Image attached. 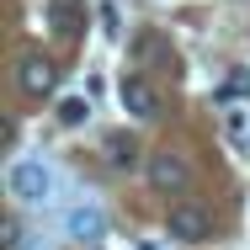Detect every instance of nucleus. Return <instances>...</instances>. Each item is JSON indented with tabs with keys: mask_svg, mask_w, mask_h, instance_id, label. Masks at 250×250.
I'll use <instances>...</instances> for the list:
<instances>
[{
	"mask_svg": "<svg viewBox=\"0 0 250 250\" xmlns=\"http://www.w3.org/2000/svg\"><path fill=\"white\" fill-rule=\"evenodd\" d=\"M5 192H11V202H21V208H43L53 197V170L43 160H11Z\"/></svg>",
	"mask_w": 250,
	"mask_h": 250,
	"instance_id": "1",
	"label": "nucleus"
},
{
	"mask_svg": "<svg viewBox=\"0 0 250 250\" xmlns=\"http://www.w3.org/2000/svg\"><path fill=\"white\" fill-rule=\"evenodd\" d=\"M144 176H149L154 192H187V187H192V165H187L181 149H154L149 160H144Z\"/></svg>",
	"mask_w": 250,
	"mask_h": 250,
	"instance_id": "2",
	"label": "nucleus"
},
{
	"mask_svg": "<svg viewBox=\"0 0 250 250\" xmlns=\"http://www.w3.org/2000/svg\"><path fill=\"white\" fill-rule=\"evenodd\" d=\"M64 234H69L75 245L96 250L101 240H106V208H101V202H75V208L64 213Z\"/></svg>",
	"mask_w": 250,
	"mask_h": 250,
	"instance_id": "3",
	"label": "nucleus"
},
{
	"mask_svg": "<svg viewBox=\"0 0 250 250\" xmlns=\"http://www.w3.org/2000/svg\"><path fill=\"white\" fill-rule=\"evenodd\" d=\"M165 234L170 240H181V245H202L208 234H213V218L192 208V202H170V213H165Z\"/></svg>",
	"mask_w": 250,
	"mask_h": 250,
	"instance_id": "4",
	"label": "nucleus"
},
{
	"mask_svg": "<svg viewBox=\"0 0 250 250\" xmlns=\"http://www.w3.org/2000/svg\"><path fill=\"white\" fill-rule=\"evenodd\" d=\"M16 85H21V96H32V101L53 96V91H59V64L43 59V53H27V59L16 64Z\"/></svg>",
	"mask_w": 250,
	"mask_h": 250,
	"instance_id": "5",
	"label": "nucleus"
},
{
	"mask_svg": "<svg viewBox=\"0 0 250 250\" xmlns=\"http://www.w3.org/2000/svg\"><path fill=\"white\" fill-rule=\"evenodd\" d=\"M117 96H123V106H128V117H139V123L160 117V91H154V85L144 80V75H123Z\"/></svg>",
	"mask_w": 250,
	"mask_h": 250,
	"instance_id": "6",
	"label": "nucleus"
},
{
	"mask_svg": "<svg viewBox=\"0 0 250 250\" xmlns=\"http://www.w3.org/2000/svg\"><path fill=\"white\" fill-rule=\"evenodd\" d=\"M139 160H144V149H139L133 133H112L106 139V165L112 170H139Z\"/></svg>",
	"mask_w": 250,
	"mask_h": 250,
	"instance_id": "7",
	"label": "nucleus"
},
{
	"mask_svg": "<svg viewBox=\"0 0 250 250\" xmlns=\"http://www.w3.org/2000/svg\"><path fill=\"white\" fill-rule=\"evenodd\" d=\"M48 11H53V32H64V38H75V32H80V21H85L80 0H48Z\"/></svg>",
	"mask_w": 250,
	"mask_h": 250,
	"instance_id": "8",
	"label": "nucleus"
},
{
	"mask_svg": "<svg viewBox=\"0 0 250 250\" xmlns=\"http://www.w3.org/2000/svg\"><path fill=\"white\" fill-rule=\"evenodd\" d=\"M85 117H91V101L85 96H64L59 101V123H64V128H80Z\"/></svg>",
	"mask_w": 250,
	"mask_h": 250,
	"instance_id": "9",
	"label": "nucleus"
},
{
	"mask_svg": "<svg viewBox=\"0 0 250 250\" xmlns=\"http://www.w3.org/2000/svg\"><path fill=\"white\" fill-rule=\"evenodd\" d=\"M21 250H59V240H53V234H43V229H27Z\"/></svg>",
	"mask_w": 250,
	"mask_h": 250,
	"instance_id": "10",
	"label": "nucleus"
}]
</instances>
